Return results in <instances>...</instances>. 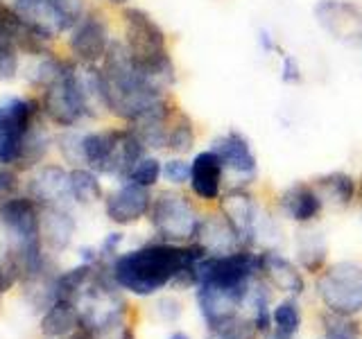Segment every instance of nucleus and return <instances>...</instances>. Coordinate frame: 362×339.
<instances>
[{"instance_id":"4468645a","label":"nucleus","mask_w":362,"mask_h":339,"mask_svg":"<svg viewBox=\"0 0 362 339\" xmlns=\"http://www.w3.org/2000/svg\"><path fill=\"white\" fill-rule=\"evenodd\" d=\"M152 195L150 188L136 186L132 181H122L118 190H113L105 199V213L113 224L127 226L136 224L150 215L152 208Z\"/></svg>"},{"instance_id":"ea45409f","label":"nucleus","mask_w":362,"mask_h":339,"mask_svg":"<svg viewBox=\"0 0 362 339\" xmlns=\"http://www.w3.org/2000/svg\"><path fill=\"white\" fill-rule=\"evenodd\" d=\"M209 339H224V337H222V335H218V333H213V331H211V337H209Z\"/></svg>"},{"instance_id":"2eb2a0df","label":"nucleus","mask_w":362,"mask_h":339,"mask_svg":"<svg viewBox=\"0 0 362 339\" xmlns=\"http://www.w3.org/2000/svg\"><path fill=\"white\" fill-rule=\"evenodd\" d=\"M14 9L23 23L45 41L57 39L66 30H73L54 0H14Z\"/></svg>"},{"instance_id":"7c9ffc66","label":"nucleus","mask_w":362,"mask_h":339,"mask_svg":"<svg viewBox=\"0 0 362 339\" xmlns=\"http://www.w3.org/2000/svg\"><path fill=\"white\" fill-rule=\"evenodd\" d=\"M281 79L286 84H299L303 79V73H301V66L297 61V56H292L288 52L281 54Z\"/></svg>"},{"instance_id":"c85d7f7f","label":"nucleus","mask_w":362,"mask_h":339,"mask_svg":"<svg viewBox=\"0 0 362 339\" xmlns=\"http://www.w3.org/2000/svg\"><path fill=\"white\" fill-rule=\"evenodd\" d=\"M211 331L222 335L224 339H256L258 337V328H256L254 319L249 321L240 314H233V316H229V319L211 326Z\"/></svg>"},{"instance_id":"e433bc0d","label":"nucleus","mask_w":362,"mask_h":339,"mask_svg":"<svg viewBox=\"0 0 362 339\" xmlns=\"http://www.w3.org/2000/svg\"><path fill=\"white\" fill-rule=\"evenodd\" d=\"M105 3L113 5V7H129L132 0H105Z\"/></svg>"},{"instance_id":"a878e982","label":"nucleus","mask_w":362,"mask_h":339,"mask_svg":"<svg viewBox=\"0 0 362 339\" xmlns=\"http://www.w3.org/2000/svg\"><path fill=\"white\" fill-rule=\"evenodd\" d=\"M71 195L77 203H93L102 199V186L98 181V172L93 170H84V167H75L71 170Z\"/></svg>"},{"instance_id":"5701e85b","label":"nucleus","mask_w":362,"mask_h":339,"mask_svg":"<svg viewBox=\"0 0 362 339\" xmlns=\"http://www.w3.org/2000/svg\"><path fill=\"white\" fill-rule=\"evenodd\" d=\"M326 237L320 231L303 229L297 233V258L308 271H320L326 263Z\"/></svg>"},{"instance_id":"cd10ccee","label":"nucleus","mask_w":362,"mask_h":339,"mask_svg":"<svg viewBox=\"0 0 362 339\" xmlns=\"http://www.w3.org/2000/svg\"><path fill=\"white\" fill-rule=\"evenodd\" d=\"M272 326H274V331L281 335H290V337L297 335L301 326V312L297 308V303L281 301L276 308L272 310Z\"/></svg>"},{"instance_id":"a19ab883","label":"nucleus","mask_w":362,"mask_h":339,"mask_svg":"<svg viewBox=\"0 0 362 339\" xmlns=\"http://www.w3.org/2000/svg\"><path fill=\"white\" fill-rule=\"evenodd\" d=\"M324 339H346V337H326V335H324Z\"/></svg>"},{"instance_id":"6ab92c4d","label":"nucleus","mask_w":362,"mask_h":339,"mask_svg":"<svg viewBox=\"0 0 362 339\" xmlns=\"http://www.w3.org/2000/svg\"><path fill=\"white\" fill-rule=\"evenodd\" d=\"M68 174L71 172H66L59 165H48L39 170L30 184V197L37 203H43L45 208H64V203L73 199Z\"/></svg>"},{"instance_id":"aec40b11","label":"nucleus","mask_w":362,"mask_h":339,"mask_svg":"<svg viewBox=\"0 0 362 339\" xmlns=\"http://www.w3.org/2000/svg\"><path fill=\"white\" fill-rule=\"evenodd\" d=\"M260 274H263L276 290L286 294H294V297H299L305 287L301 271L294 267V263H290L286 256H281L276 251L260 254Z\"/></svg>"},{"instance_id":"4be33fe9","label":"nucleus","mask_w":362,"mask_h":339,"mask_svg":"<svg viewBox=\"0 0 362 339\" xmlns=\"http://www.w3.org/2000/svg\"><path fill=\"white\" fill-rule=\"evenodd\" d=\"M195 143H197L195 122H192V118L184 109H177L173 122H170L165 152L175 154V156H184V154H188L192 150V147H195Z\"/></svg>"},{"instance_id":"20e7f679","label":"nucleus","mask_w":362,"mask_h":339,"mask_svg":"<svg viewBox=\"0 0 362 339\" xmlns=\"http://www.w3.org/2000/svg\"><path fill=\"white\" fill-rule=\"evenodd\" d=\"M48 152V133L39 120V102L14 97L0 105V163L32 165Z\"/></svg>"},{"instance_id":"58836bf2","label":"nucleus","mask_w":362,"mask_h":339,"mask_svg":"<svg viewBox=\"0 0 362 339\" xmlns=\"http://www.w3.org/2000/svg\"><path fill=\"white\" fill-rule=\"evenodd\" d=\"M170 339H190V337H188V335H184V333H175Z\"/></svg>"},{"instance_id":"4c0bfd02","label":"nucleus","mask_w":362,"mask_h":339,"mask_svg":"<svg viewBox=\"0 0 362 339\" xmlns=\"http://www.w3.org/2000/svg\"><path fill=\"white\" fill-rule=\"evenodd\" d=\"M267 339H294V337H290V335H281V333L274 331V333H269V335H267Z\"/></svg>"},{"instance_id":"6e6552de","label":"nucleus","mask_w":362,"mask_h":339,"mask_svg":"<svg viewBox=\"0 0 362 339\" xmlns=\"http://www.w3.org/2000/svg\"><path fill=\"white\" fill-rule=\"evenodd\" d=\"M317 294H320L328 312L346 316L362 312V265H331L317 280Z\"/></svg>"},{"instance_id":"9d476101","label":"nucleus","mask_w":362,"mask_h":339,"mask_svg":"<svg viewBox=\"0 0 362 339\" xmlns=\"http://www.w3.org/2000/svg\"><path fill=\"white\" fill-rule=\"evenodd\" d=\"M111 30L107 18L100 11H86V14L77 20V25L71 30V39H68V48L79 64L98 66L105 61V56L111 48Z\"/></svg>"},{"instance_id":"a211bd4d","label":"nucleus","mask_w":362,"mask_h":339,"mask_svg":"<svg viewBox=\"0 0 362 339\" xmlns=\"http://www.w3.org/2000/svg\"><path fill=\"white\" fill-rule=\"evenodd\" d=\"M192 242H199L211 256H226V254H235L240 249H247L243 237L238 235L233 229V224L224 218V213H211L206 218H202L197 237Z\"/></svg>"},{"instance_id":"2f4dec72","label":"nucleus","mask_w":362,"mask_h":339,"mask_svg":"<svg viewBox=\"0 0 362 339\" xmlns=\"http://www.w3.org/2000/svg\"><path fill=\"white\" fill-rule=\"evenodd\" d=\"M57 7L62 9V14L66 16V20L71 23V28L77 25V20L86 14L84 9V0H54Z\"/></svg>"},{"instance_id":"b1692460","label":"nucleus","mask_w":362,"mask_h":339,"mask_svg":"<svg viewBox=\"0 0 362 339\" xmlns=\"http://www.w3.org/2000/svg\"><path fill=\"white\" fill-rule=\"evenodd\" d=\"M315 188L322 199H331L335 206H349L356 197V181L346 172H328L315 179Z\"/></svg>"},{"instance_id":"c756f323","label":"nucleus","mask_w":362,"mask_h":339,"mask_svg":"<svg viewBox=\"0 0 362 339\" xmlns=\"http://www.w3.org/2000/svg\"><path fill=\"white\" fill-rule=\"evenodd\" d=\"M163 179L173 186L190 184V163L184 156H173L163 161Z\"/></svg>"},{"instance_id":"dca6fc26","label":"nucleus","mask_w":362,"mask_h":339,"mask_svg":"<svg viewBox=\"0 0 362 339\" xmlns=\"http://www.w3.org/2000/svg\"><path fill=\"white\" fill-rule=\"evenodd\" d=\"M226 170L213 150L195 154L190 161V190L199 201H220Z\"/></svg>"},{"instance_id":"39448f33","label":"nucleus","mask_w":362,"mask_h":339,"mask_svg":"<svg viewBox=\"0 0 362 339\" xmlns=\"http://www.w3.org/2000/svg\"><path fill=\"white\" fill-rule=\"evenodd\" d=\"M147 154V147L139 141L127 124L122 129L88 131L82 136V158L98 174L124 177Z\"/></svg>"},{"instance_id":"f257e3e1","label":"nucleus","mask_w":362,"mask_h":339,"mask_svg":"<svg viewBox=\"0 0 362 339\" xmlns=\"http://www.w3.org/2000/svg\"><path fill=\"white\" fill-rule=\"evenodd\" d=\"M209 251L199 242H152L113 260L111 278L136 297H152L170 282L195 285V265Z\"/></svg>"},{"instance_id":"f03ea898","label":"nucleus","mask_w":362,"mask_h":339,"mask_svg":"<svg viewBox=\"0 0 362 339\" xmlns=\"http://www.w3.org/2000/svg\"><path fill=\"white\" fill-rule=\"evenodd\" d=\"M100 82L105 111L124 124H134L147 118L173 100L170 90L156 84L150 75H145L132 61L124 43L116 39H113L105 61L100 64Z\"/></svg>"},{"instance_id":"423d86ee","label":"nucleus","mask_w":362,"mask_h":339,"mask_svg":"<svg viewBox=\"0 0 362 339\" xmlns=\"http://www.w3.org/2000/svg\"><path fill=\"white\" fill-rule=\"evenodd\" d=\"M0 222H3L14 251L28 274H39L43 269L41 254V218L39 206L32 197H9L0 203Z\"/></svg>"},{"instance_id":"0eeeda50","label":"nucleus","mask_w":362,"mask_h":339,"mask_svg":"<svg viewBox=\"0 0 362 339\" xmlns=\"http://www.w3.org/2000/svg\"><path fill=\"white\" fill-rule=\"evenodd\" d=\"M150 222L161 240L188 244L197 237L202 215L186 195L175 190H163L152 199Z\"/></svg>"},{"instance_id":"9b49d317","label":"nucleus","mask_w":362,"mask_h":339,"mask_svg":"<svg viewBox=\"0 0 362 339\" xmlns=\"http://www.w3.org/2000/svg\"><path fill=\"white\" fill-rule=\"evenodd\" d=\"M315 18L331 39L339 43H362V5L356 0H320Z\"/></svg>"},{"instance_id":"f704fd0d","label":"nucleus","mask_w":362,"mask_h":339,"mask_svg":"<svg viewBox=\"0 0 362 339\" xmlns=\"http://www.w3.org/2000/svg\"><path fill=\"white\" fill-rule=\"evenodd\" d=\"M258 45H260V50H263V52H276L279 50L276 39L272 37L267 30H258Z\"/></svg>"},{"instance_id":"412c9836","label":"nucleus","mask_w":362,"mask_h":339,"mask_svg":"<svg viewBox=\"0 0 362 339\" xmlns=\"http://www.w3.org/2000/svg\"><path fill=\"white\" fill-rule=\"evenodd\" d=\"M79 323H82V314L77 312L75 303L57 301V303L50 305L48 312L43 314L41 333L45 337L57 339V337H64V335H73Z\"/></svg>"},{"instance_id":"1a4fd4ad","label":"nucleus","mask_w":362,"mask_h":339,"mask_svg":"<svg viewBox=\"0 0 362 339\" xmlns=\"http://www.w3.org/2000/svg\"><path fill=\"white\" fill-rule=\"evenodd\" d=\"M18 50L39 54L48 52L45 39L28 28L14 7L0 0V82H7L18 73Z\"/></svg>"},{"instance_id":"f3484780","label":"nucleus","mask_w":362,"mask_h":339,"mask_svg":"<svg viewBox=\"0 0 362 339\" xmlns=\"http://www.w3.org/2000/svg\"><path fill=\"white\" fill-rule=\"evenodd\" d=\"M279 208L288 220L297 224H310L322 215L324 210V199L315 184H290L286 190L279 195Z\"/></svg>"},{"instance_id":"72a5a7b5","label":"nucleus","mask_w":362,"mask_h":339,"mask_svg":"<svg viewBox=\"0 0 362 339\" xmlns=\"http://www.w3.org/2000/svg\"><path fill=\"white\" fill-rule=\"evenodd\" d=\"M18 276V267H3L0 265V294L7 292Z\"/></svg>"},{"instance_id":"79ce46f5","label":"nucleus","mask_w":362,"mask_h":339,"mask_svg":"<svg viewBox=\"0 0 362 339\" xmlns=\"http://www.w3.org/2000/svg\"><path fill=\"white\" fill-rule=\"evenodd\" d=\"M360 192H362V177H360Z\"/></svg>"},{"instance_id":"393cba45","label":"nucleus","mask_w":362,"mask_h":339,"mask_svg":"<svg viewBox=\"0 0 362 339\" xmlns=\"http://www.w3.org/2000/svg\"><path fill=\"white\" fill-rule=\"evenodd\" d=\"M41 231L43 237L48 240L54 249H64L71 242V235L75 231V222L64 208H45L41 218Z\"/></svg>"},{"instance_id":"473e14b6","label":"nucleus","mask_w":362,"mask_h":339,"mask_svg":"<svg viewBox=\"0 0 362 339\" xmlns=\"http://www.w3.org/2000/svg\"><path fill=\"white\" fill-rule=\"evenodd\" d=\"M18 186L16 174L7 167H0V199H9L14 197V190Z\"/></svg>"},{"instance_id":"7ed1b4c3","label":"nucleus","mask_w":362,"mask_h":339,"mask_svg":"<svg viewBox=\"0 0 362 339\" xmlns=\"http://www.w3.org/2000/svg\"><path fill=\"white\" fill-rule=\"evenodd\" d=\"M122 43L132 61L150 75L163 88H173L177 82V68L168 45V34L141 7L122 9Z\"/></svg>"},{"instance_id":"f8f14e48","label":"nucleus","mask_w":362,"mask_h":339,"mask_svg":"<svg viewBox=\"0 0 362 339\" xmlns=\"http://www.w3.org/2000/svg\"><path fill=\"white\" fill-rule=\"evenodd\" d=\"M220 210L224 213V218L233 224V229L238 235L243 237L245 246H252L258 240V229L263 224V213L256 199L249 195L247 188L235 186L226 195L220 197Z\"/></svg>"},{"instance_id":"ddd939ff","label":"nucleus","mask_w":362,"mask_h":339,"mask_svg":"<svg viewBox=\"0 0 362 339\" xmlns=\"http://www.w3.org/2000/svg\"><path fill=\"white\" fill-rule=\"evenodd\" d=\"M211 150L220 156L226 172H233L235 177L245 179V184L254 181L258 174V158L254 154V147L249 138L238 129H229L220 133L211 143Z\"/></svg>"},{"instance_id":"bb28decb","label":"nucleus","mask_w":362,"mask_h":339,"mask_svg":"<svg viewBox=\"0 0 362 339\" xmlns=\"http://www.w3.org/2000/svg\"><path fill=\"white\" fill-rule=\"evenodd\" d=\"M163 177V163L158 161L156 156L152 154H145L139 163H136L129 174L124 177V181H132L136 186H143V188H154L158 181Z\"/></svg>"},{"instance_id":"c9c22d12","label":"nucleus","mask_w":362,"mask_h":339,"mask_svg":"<svg viewBox=\"0 0 362 339\" xmlns=\"http://www.w3.org/2000/svg\"><path fill=\"white\" fill-rule=\"evenodd\" d=\"M71 339H95V328L82 321V323L77 326V331L73 333Z\"/></svg>"}]
</instances>
